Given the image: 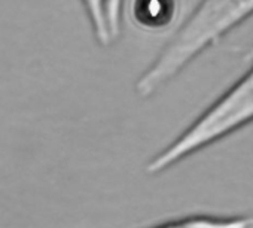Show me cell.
Masks as SVG:
<instances>
[{"mask_svg":"<svg viewBox=\"0 0 253 228\" xmlns=\"http://www.w3.org/2000/svg\"><path fill=\"white\" fill-rule=\"evenodd\" d=\"M131 12L142 29L158 32L176 20L179 0H133Z\"/></svg>","mask_w":253,"mask_h":228,"instance_id":"cell-5","label":"cell"},{"mask_svg":"<svg viewBox=\"0 0 253 228\" xmlns=\"http://www.w3.org/2000/svg\"><path fill=\"white\" fill-rule=\"evenodd\" d=\"M146 228H253V213L229 216L194 213L167 219Z\"/></svg>","mask_w":253,"mask_h":228,"instance_id":"cell-4","label":"cell"},{"mask_svg":"<svg viewBox=\"0 0 253 228\" xmlns=\"http://www.w3.org/2000/svg\"><path fill=\"white\" fill-rule=\"evenodd\" d=\"M126 0H81L92 38L101 48L115 45L122 35Z\"/></svg>","mask_w":253,"mask_h":228,"instance_id":"cell-3","label":"cell"},{"mask_svg":"<svg viewBox=\"0 0 253 228\" xmlns=\"http://www.w3.org/2000/svg\"><path fill=\"white\" fill-rule=\"evenodd\" d=\"M244 58L249 69L170 143L158 151L145 166L149 176H158L253 124V46Z\"/></svg>","mask_w":253,"mask_h":228,"instance_id":"cell-2","label":"cell"},{"mask_svg":"<svg viewBox=\"0 0 253 228\" xmlns=\"http://www.w3.org/2000/svg\"><path fill=\"white\" fill-rule=\"evenodd\" d=\"M253 17V0H198L148 67L137 76L134 91L151 98L207 49Z\"/></svg>","mask_w":253,"mask_h":228,"instance_id":"cell-1","label":"cell"}]
</instances>
